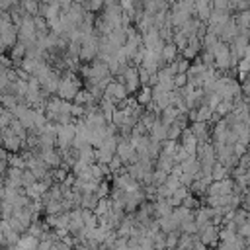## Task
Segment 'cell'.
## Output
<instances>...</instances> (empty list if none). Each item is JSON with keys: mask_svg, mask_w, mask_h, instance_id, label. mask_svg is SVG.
<instances>
[{"mask_svg": "<svg viewBox=\"0 0 250 250\" xmlns=\"http://www.w3.org/2000/svg\"><path fill=\"white\" fill-rule=\"evenodd\" d=\"M80 88H82V82L78 80L76 72H68V70H64V72L59 76V84H57V92H55V96L61 98V100L72 102Z\"/></svg>", "mask_w": 250, "mask_h": 250, "instance_id": "1", "label": "cell"}, {"mask_svg": "<svg viewBox=\"0 0 250 250\" xmlns=\"http://www.w3.org/2000/svg\"><path fill=\"white\" fill-rule=\"evenodd\" d=\"M115 156L123 162V166L133 164V162H137V160H139V158H137L135 148H133V146H131V143H129V137H119L117 146H115Z\"/></svg>", "mask_w": 250, "mask_h": 250, "instance_id": "2", "label": "cell"}, {"mask_svg": "<svg viewBox=\"0 0 250 250\" xmlns=\"http://www.w3.org/2000/svg\"><path fill=\"white\" fill-rule=\"evenodd\" d=\"M195 238H197V242H201L203 246H213V244L219 242V227L213 225V223L201 225V227H197Z\"/></svg>", "mask_w": 250, "mask_h": 250, "instance_id": "3", "label": "cell"}, {"mask_svg": "<svg viewBox=\"0 0 250 250\" xmlns=\"http://www.w3.org/2000/svg\"><path fill=\"white\" fill-rule=\"evenodd\" d=\"M195 158L199 162L201 168H213V164L217 162L215 160V148L209 143H197V148H195Z\"/></svg>", "mask_w": 250, "mask_h": 250, "instance_id": "4", "label": "cell"}, {"mask_svg": "<svg viewBox=\"0 0 250 250\" xmlns=\"http://www.w3.org/2000/svg\"><path fill=\"white\" fill-rule=\"evenodd\" d=\"M117 82H121L123 86H125V90H127V94H135L139 88H141V82H139V72H137V66H127L121 74H119V78H117Z\"/></svg>", "mask_w": 250, "mask_h": 250, "instance_id": "5", "label": "cell"}, {"mask_svg": "<svg viewBox=\"0 0 250 250\" xmlns=\"http://www.w3.org/2000/svg\"><path fill=\"white\" fill-rule=\"evenodd\" d=\"M232 189H234V182H232V178L229 176V178L211 182V184L207 186L205 195H211V197H213V195H229V193H232Z\"/></svg>", "mask_w": 250, "mask_h": 250, "instance_id": "6", "label": "cell"}, {"mask_svg": "<svg viewBox=\"0 0 250 250\" xmlns=\"http://www.w3.org/2000/svg\"><path fill=\"white\" fill-rule=\"evenodd\" d=\"M104 98H107V100H111V102L119 104V102L127 100V98H129V94H127L125 86L113 78V80H111V82H109V84L104 88Z\"/></svg>", "mask_w": 250, "mask_h": 250, "instance_id": "7", "label": "cell"}, {"mask_svg": "<svg viewBox=\"0 0 250 250\" xmlns=\"http://www.w3.org/2000/svg\"><path fill=\"white\" fill-rule=\"evenodd\" d=\"M139 66H141V68H145L148 74H154L158 68H162V66H164V62H162V59H160V53L145 49V57H143V61H141V64H139Z\"/></svg>", "mask_w": 250, "mask_h": 250, "instance_id": "8", "label": "cell"}, {"mask_svg": "<svg viewBox=\"0 0 250 250\" xmlns=\"http://www.w3.org/2000/svg\"><path fill=\"white\" fill-rule=\"evenodd\" d=\"M188 129H189V133L195 137L197 143H209V141H211V125H209V123L193 121Z\"/></svg>", "mask_w": 250, "mask_h": 250, "instance_id": "9", "label": "cell"}, {"mask_svg": "<svg viewBox=\"0 0 250 250\" xmlns=\"http://www.w3.org/2000/svg\"><path fill=\"white\" fill-rule=\"evenodd\" d=\"M21 172L23 170H20V168H12V166H8L6 168V174H4V178H2V182H4V188H8V189H21Z\"/></svg>", "mask_w": 250, "mask_h": 250, "instance_id": "10", "label": "cell"}, {"mask_svg": "<svg viewBox=\"0 0 250 250\" xmlns=\"http://www.w3.org/2000/svg\"><path fill=\"white\" fill-rule=\"evenodd\" d=\"M84 8H82V4H76V2H72L62 14H64V18L74 25V27H78L80 23H82V20H84Z\"/></svg>", "mask_w": 250, "mask_h": 250, "instance_id": "11", "label": "cell"}, {"mask_svg": "<svg viewBox=\"0 0 250 250\" xmlns=\"http://www.w3.org/2000/svg\"><path fill=\"white\" fill-rule=\"evenodd\" d=\"M178 145H180V148L182 150H186L188 154H193L195 156V148H197V141H195V137L189 133V129L186 127L182 133H180V139H178Z\"/></svg>", "mask_w": 250, "mask_h": 250, "instance_id": "12", "label": "cell"}, {"mask_svg": "<svg viewBox=\"0 0 250 250\" xmlns=\"http://www.w3.org/2000/svg\"><path fill=\"white\" fill-rule=\"evenodd\" d=\"M240 33V29H238V25H236V21H234V18L230 16V20L221 27V33H219V39L223 41V43H230L236 35Z\"/></svg>", "mask_w": 250, "mask_h": 250, "instance_id": "13", "label": "cell"}, {"mask_svg": "<svg viewBox=\"0 0 250 250\" xmlns=\"http://www.w3.org/2000/svg\"><path fill=\"white\" fill-rule=\"evenodd\" d=\"M244 248H246V242L242 238H238L236 234H232V236L221 238V242L217 244L215 250H244Z\"/></svg>", "mask_w": 250, "mask_h": 250, "instance_id": "14", "label": "cell"}, {"mask_svg": "<svg viewBox=\"0 0 250 250\" xmlns=\"http://www.w3.org/2000/svg\"><path fill=\"white\" fill-rule=\"evenodd\" d=\"M43 62H47V61L37 59V57H29V55H25V57L21 59V62H20V68H21V70H25L29 76H33V74L37 72V68H39Z\"/></svg>", "mask_w": 250, "mask_h": 250, "instance_id": "15", "label": "cell"}, {"mask_svg": "<svg viewBox=\"0 0 250 250\" xmlns=\"http://www.w3.org/2000/svg\"><path fill=\"white\" fill-rule=\"evenodd\" d=\"M166 127H168V125H164V123L156 117V119H154V123L150 125V129H148V137H150V139H154V141H158V143L166 141Z\"/></svg>", "mask_w": 250, "mask_h": 250, "instance_id": "16", "label": "cell"}, {"mask_svg": "<svg viewBox=\"0 0 250 250\" xmlns=\"http://www.w3.org/2000/svg\"><path fill=\"white\" fill-rule=\"evenodd\" d=\"M98 109H100V113L104 115V119H105L107 123H111V115H113V111L117 109V104L111 102V100H107V98H102V100L98 102Z\"/></svg>", "mask_w": 250, "mask_h": 250, "instance_id": "17", "label": "cell"}, {"mask_svg": "<svg viewBox=\"0 0 250 250\" xmlns=\"http://www.w3.org/2000/svg\"><path fill=\"white\" fill-rule=\"evenodd\" d=\"M135 102H137L141 107L150 105V102H152V88H150V86H141V88L135 92Z\"/></svg>", "mask_w": 250, "mask_h": 250, "instance_id": "18", "label": "cell"}, {"mask_svg": "<svg viewBox=\"0 0 250 250\" xmlns=\"http://www.w3.org/2000/svg\"><path fill=\"white\" fill-rule=\"evenodd\" d=\"M178 55H180V51L176 49V45H174L172 41H170V43H164V47H162V51H160V59H162L164 64L174 62V61L178 59Z\"/></svg>", "mask_w": 250, "mask_h": 250, "instance_id": "19", "label": "cell"}, {"mask_svg": "<svg viewBox=\"0 0 250 250\" xmlns=\"http://www.w3.org/2000/svg\"><path fill=\"white\" fill-rule=\"evenodd\" d=\"M178 115H180V113H178V109H176L172 104H170V105H166L164 109H160V111H158V119H160L164 125L174 123V119H176Z\"/></svg>", "mask_w": 250, "mask_h": 250, "instance_id": "20", "label": "cell"}, {"mask_svg": "<svg viewBox=\"0 0 250 250\" xmlns=\"http://www.w3.org/2000/svg\"><path fill=\"white\" fill-rule=\"evenodd\" d=\"M105 37H107L115 47H123V43H125V39H127V33H125V27L119 25V27H115L111 33H107Z\"/></svg>", "mask_w": 250, "mask_h": 250, "instance_id": "21", "label": "cell"}, {"mask_svg": "<svg viewBox=\"0 0 250 250\" xmlns=\"http://www.w3.org/2000/svg\"><path fill=\"white\" fill-rule=\"evenodd\" d=\"M23 57H25V47H23L21 43H16V45L10 49V61H12V64H14V66H20V62H21Z\"/></svg>", "mask_w": 250, "mask_h": 250, "instance_id": "22", "label": "cell"}, {"mask_svg": "<svg viewBox=\"0 0 250 250\" xmlns=\"http://www.w3.org/2000/svg\"><path fill=\"white\" fill-rule=\"evenodd\" d=\"M98 195L96 193H82L80 195V209H88V211H94L96 205H98Z\"/></svg>", "mask_w": 250, "mask_h": 250, "instance_id": "23", "label": "cell"}, {"mask_svg": "<svg viewBox=\"0 0 250 250\" xmlns=\"http://www.w3.org/2000/svg\"><path fill=\"white\" fill-rule=\"evenodd\" d=\"M18 246H21L23 250H37V246H39V238H37V236H31V234L25 232L23 236H20Z\"/></svg>", "mask_w": 250, "mask_h": 250, "instance_id": "24", "label": "cell"}, {"mask_svg": "<svg viewBox=\"0 0 250 250\" xmlns=\"http://www.w3.org/2000/svg\"><path fill=\"white\" fill-rule=\"evenodd\" d=\"M16 104H20V100H18L14 94H8V92H2V94H0V105H2L4 109L12 111V109L16 107Z\"/></svg>", "mask_w": 250, "mask_h": 250, "instance_id": "25", "label": "cell"}, {"mask_svg": "<svg viewBox=\"0 0 250 250\" xmlns=\"http://www.w3.org/2000/svg\"><path fill=\"white\" fill-rule=\"evenodd\" d=\"M234 21L238 25V29H248V23H250V12L248 10H242V12H234Z\"/></svg>", "mask_w": 250, "mask_h": 250, "instance_id": "26", "label": "cell"}, {"mask_svg": "<svg viewBox=\"0 0 250 250\" xmlns=\"http://www.w3.org/2000/svg\"><path fill=\"white\" fill-rule=\"evenodd\" d=\"M229 176H230V172H229L223 164H219V162L213 164V168H211V182H215V180H223V178H229Z\"/></svg>", "mask_w": 250, "mask_h": 250, "instance_id": "27", "label": "cell"}, {"mask_svg": "<svg viewBox=\"0 0 250 250\" xmlns=\"http://www.w3.org/2000/svg\"><path fill=\"white\" fill-rule=\"evenodd\" d=\"M21 10L27 16H37V8H39V0H20Z\"/></svg>", "mask_w": 250, "mask_h": 250, "instance_id": "28", "label": "cell"}, {"mask_svg": "<svg viewBox=\"0 0 250 250\" xmlns=\"http://www.w3.org/2000/svg\"><path fill=\"white\" fill-rule=\"evenodd\" d=\"M6 162H8V166H12V168H20V170H25V162H23V158H21V154H20V152L8 154Z\"/></svg>", "mask_w": 250, "mask_h": 250, "instance_id": "29", "label": "cell"}, {"mask_svg": "<svg viewBox=\"0 0 250 250\" xmlns=\"http://www.w3.org/2000/svg\"><path fill=\"white\" fill-rule=\"evenodd\" d=\"M189 62H191V61H188V59H184L182 55H178V59L174 61V64H176V74H186L188 68H189Z\"/></svg>", "mask_w": 250, "mask_h": 250, "instance_id": "30", "label": "cell"}, {"mask_svg": "<svg viewBox=\"0 0 250 250\" xmlns=\"http://www.w3.org/2000/svg\"><path fill=\"white\" fill-rule=\"evenodd\" d=\"M35 182H37V180L33 178V174H31V172L25 168V170L21 172V188H31Z\"/></svg>", "mask_w": 250, "mask_h": 250, "instance_id": "31", "label": "cell"}, {"mask_svg": "<svg viewBox=\"0 0 250 250\" xmlns=\"http://www.w3.org/2000/svg\"><path fill=\"white\" fill-rule=\"evenodd\" d=\"M172 84H174V90H182L184 86H188V76L186 74H174Z\"/></svg>", "mask_w": 250, "mask_h": 250, "instance_id": "32", "label": "cell"}, {"mask_svg": "<svg viewBox=\"0 0 250 250\" xmlns=\"http://www.w3.org/2000/svg\"><path fill=\"white\" fill-rule=\"evenodd\" d=\"M211 10H227L229 12V0H211Z\"/></svg>", "mask_w": 250, "mask_h": 250, "instance_id": "33", "label": "cell"}, {"mask_svg": "<svg viewBox=\"0 0 250 250\" xmlns=\"http://www.w3.org/2000/svg\"><path fill=\"white\" fill-rule=\"evenodd\" d=\"M6 168H8V162H6V160H0V180H2L4 174H6Z\"/></svg>", "mask_w": 250, "mask_h": 250, "instance_id": "34", "label": "cell"}, {"mask_svg": "<svg viewBox=\"0 0 250 250\" xmlns=\"http://www.w3.org/2000/svg\"><path fill=\"white\" fill-rule=\"evenodd\" d=\"M6 158H8V152H6V150L0 146V160H6Z\"/></svg>", "mask_w": 250, "mask_h": 250, "instance_id": "35", "label": "cell"}, {"mask_svg": "<svg viewBox=\"0 0 250 250\" xmlns=\"http://www.w3.org/2000/svg\"><path fill=\"white\" fill-rule=\"evenodd\" d=\"M8 4H10V8H14V6H20V0H6Z\"/></svg>", "mask_w": 250, "mask_h": 250, "instance_id": "36", "label": "cell"}, {"mask_svg": "<svg viewBox=\"0 0 250 250\" xmlns=\"http://www.w3.org/2000/svg\"><path fill=\"white\" fill-rule=\"evenodd\" d=\"M72 2H76V4H86L88 0H72Z\"/></svg>", "mask_w": 250, "mask_h": 250, "instance_id": "37", "label": "cell"}, {"mask_svg": "<svg viewBox=\"0 0 250 250\" xmlns=\"http://www.w3.org/2000/svg\"><path fill=\"white\" fill-rule=\"evenodd\" d=\"M182 2H184V4H193L195 0H182Z\"/></svg>", "mask_w": 250, "mask_h": 250, "instance_id": "38", "label": "cell"}]
</instances>
